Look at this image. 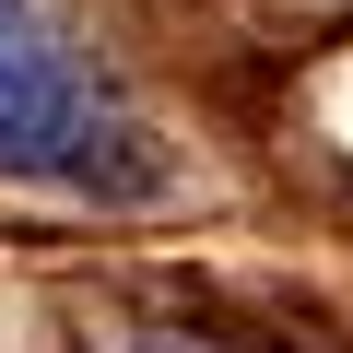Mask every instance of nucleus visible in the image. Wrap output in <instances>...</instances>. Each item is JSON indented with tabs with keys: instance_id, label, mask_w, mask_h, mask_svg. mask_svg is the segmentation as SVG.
<instances>
[{
	"instance_id": "1",
	"label": "nucleus",
	"mask_w": 353,
	"mask_h": 353,
	"mask_svg": "<svg viewBox=\"0 0 353 353\" xmlns=\"http://www.w3.org/2000/svg\"><path fill=\"white\" fill-rule=\"evenodd\" d=\"M0 176L36 189H83V201H141L165 189V153L130 130V106L59 48V24L36 0H0Z\"/></svg>"
}]
</instances>
